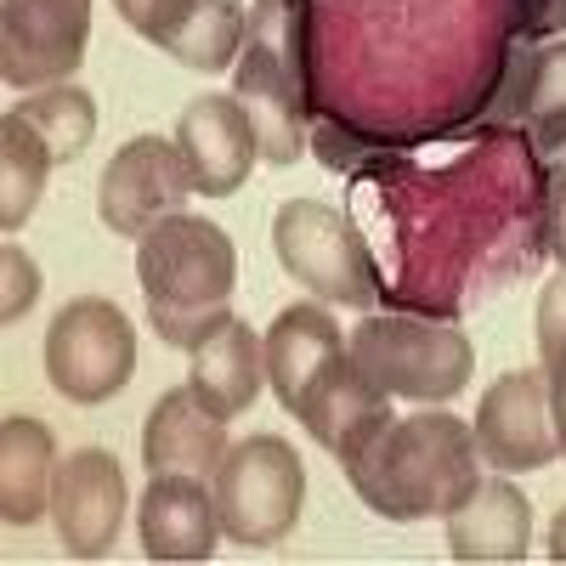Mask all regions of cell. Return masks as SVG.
<instances>
[{"instance_id": "cell-14", "label": "cell", "mask_w": 566, "mask_h": 566, "mask_svg": "<svg viewBox=\"0 0 566 566\" xmlns=\"http://www.w3.org/2000/svg\"><path fill=\"white\" fill-rule=\"evenodd\" d=\"M386 402H391V397L357 368V357H352V346H346V357L328 363V374L301 397L295 413H301V424L312 431L317 448H328L335 459H357V453L391 424V408H386Z\"/></svg>"}, {"instance_id": "cell-25", "label": "cell", "mask_w": 566, "mask_h": 566, "mask_svg": "<svg viewBox=\"0 0 566 566\" xmlns=\"http://www.w3.org/2000/svg\"><path fill=\"white\" fill-rule=\"evenodd\" d=\"M0 272H7V295H0V323H18V317L34 306V295H40V272H34V261H29L18 244L0 250Z\"/></svg>"}, {"instance_id": "cell-19", "label": "cell", "mask_w": 566, "mask_h": 566, "mask_svg": "<svg viewBox=\"0 0 566 566\" xmlns=\"http://www.w3.org/2000/svg\"><path fill=\"white\" fill-rule=\"evenodd\" d=\"M187 386L199 391V402L216 419L244 413L266 386V340L250 335V323L227 317L221 328H210V335L193 346V380Z\"/></svg>"}, {"instance_id": "cell-2", "label": "cell", "mask_w": 566, "mask_h": 566, "mask_svg": "<svg viewBox=\"0 0 566 566\" xmlns=\"http://www.w3.org/2000/svg\"><path fill=\"white\" fill-rule=\"evenodd\" d=\"M136 283L154 335L176 352H193L210 328L232 317L227 301L239 283V250L216 221L176 210L136 239Z\"/></svg>"}, {"instance_id": "cell-16", "label": "cell", "mask_w": 566, "mask_h": 566, "mask_svg": "<svg viewBox=\"0 0 566 566\" xmlns=\"http://www.w3.org/2000/svg\"><path fill=\"white\" fill-rule=\"evenodd\" d=\"M136 533L148 560H210L221 538L216 493H205V482L193 476H148Z\"/></svg>"}, {"instance_id": "cell-28", "label": "cell", "mask_w": 566, "mask_h": 566, "mask_svg": "<svg viewBox=\"0 0 566 566\" xmlns=\"http://www.w3.org/2000/svg\"><path fill=\"white\" fill-rule=\"evenodd\" d=\"M544 368V363H538ZM549 374V402H555V437H560V459H566V363L560 368H544Z\"/></svg>"}, {"instance_id": "cell-21", "label": "cell", "mask_w": 566, "mask_h": 566, "mask_svg": "<svg viewBox=\"0 0 566 566\" xmlns=\"http://www.w3.org/2000/svg\"><path fill=\"white\" fill-rule=\"evenodd\" d=\"M244 0H193L181 12V23L159 40V52H170L181 69H199V74H221L239 63L244 52Z\"/></svg>"}, {"instance_id": "cell-17", "label": "cell", "mask_w": 566, "mask_h": 566, "mask_svg": "<svg viewBox=\"0 0 566 566\" xmlns=\"http://www.w3.org/2000/svg\"><path fill=\"white\" fill-rule=\"evenodd\" d=\"M346 357V340H340V323L328 317L317 301H301V306H283L266 328V386L277 391L283 408H301V397L328 374V363Z\"/></svg>"}, {"instance_id": "cell-11", "label": "cell", "mask_w": 566, "mask_h": 566, "mask_svg": "<svg viewBox=\"0 0 566 566\" xmlns=\"http://www.w3.org/2000/svg\"><path fill=\"white\" fill-rule=\"evenodd\" d=\"M52 522L74 560H103L125 522V470L103 448H80L57 464Z\"/></svg>"}, {"instance_id": "cell-20", "label": "cell", "mask_w": 566, "mask_h": 566, "mask_svg": "<svg viewBox=\"0 0 566 566\" xmlns=\"http://www.w3.org/2000/svg\"><path fill=\"white\" fill-rule=\"evenodd\" d=\"M52 482H57V442L40 419H0V522L7 527H34L52 510Z\"/></svg>"}, {"instance_id": "cell-3", "label": "cell", "mask_w": 566, "mask_h": 566, "mask_svg": "<svg viewBox=\"0 0 566 566\" xmlns=\"http://www.w3.org/2000/svg\"><path fill=\"white\" fill-rule=\"evenodd\" d=\"M232 97L244 103L266 165H295L312 125V0H255L244 52L232 63Z\"/></svg>"}, {"instance_id": "cell-18", "label": "cell", "mask_w": 566, "mask_h": 566, "mask_svg": "<svg viewBox=\"0 0 566 566\" xmlns=\"http://www.w3.org/2000/svg\"><path fill=\"white\" fill-rule=\"evenodd\" d=\"M448 522V555L464 566H499V560H527L533 544V504L510 482H476L459 510L442 515Z\"/></svg>"}, {"instance_id": "cell-6", "label": "cell", "mask_w": 566, "mask_h": 566, "mask_svg": "<svg viewBox=\"0 0 566 566\" xmlns=\"http://www.w3.org/2000/svg\"><path fill=\"white\" fill-rule=\"evenodd\" d=\"M272 244L290 277H301L306 290L328 306H380V261L368 255L363 232L317 199H290L272 216Z\"/></svg>"}, {"instance_id": "cell-13", "label": "cell", "mask_w": 566, "mask_h": 566, "mask_svg": "<svg viewBox=\"0 0 566 566\" xmlns=\"http://www.w3.org/2000/svg\"><path fill=\"white\" fill-rule=\"evenodd\" d=\"M493 125H515L538 159H555L566 148V40L515 45L493 103Z\"/></svg>"}, {"instance_id": "cell-23", "label": "cell", "mask_w": 566, "mask_h": 566, "mask_svg": "<svg viewBox=\"0 0 566 566\" xmlns=\"http://www.w3.org/2000/svg\"><path fill=\"white\" fill-rule=\"evenodd\" d=\"M18 114L45 136V148H52L57 165H74L91 148V136H97V103H91L80 85H69V80L34 91V97H23Z\"/></svg>"}, {"instance_id": "cell-24", "label": "cell", "mask_w": 566, "mask_h": 566, "mask_svg": "<svg viewBox=\"0 0 566 566\" xmlns=\"http://www.w3.org/2000/svg\"><path fill=\"white\" fill-rule=\"evenodd\" d=\"M544 250L566 266V148L544 159Z\"/></svg>"}, {"instance_id": "cell-4", "label": "cell", "mask_w": 566, "mask_h": 566, "mask_svg": "<svg viewBox=\"0 0 566 566\" xmlns=\"http://www.w3.org/2000/svg\"><path fill=\"white\" fill-rule=\"evenodd\" d=\"M352 357L386 397L402 402H453L470 386V340L459 323H431L408 312H374L352 328Z\"/></svg>"}, {"instance_id": "cell-9", "label": "cell", "mask_w": 566, "mask_h": 566, "mask_svg": "<svg viewBox=\"0 0 566 566\" xmlns=\"http://www.w3.org/2000/svg\"><path fill=\"white\" fill-rule=\"evenodd\" d=\"M193 199V176L176 142L165 136H130L125 148L108 159L103 187H97V216L114 239H142L154 221L176 216Z\"/></svg>"}, {"instance_id": "cell-26", "label": "cell", "mask_w": 566, "mask_h": 566, "mask_svg": "<svg viewBox=\"0 0 566 566\" xmlns=\"http://www.w3.org/2000/svg\"><path fill=\"white\" fill-rule=\"evenodd\" d=\"M187 7H193V0H114V12H119L142 40H154V45L181 23V12H187Z\"/></svg>"}, {"instance_id": "cell-15", "label": "cell", "mask_w": 566, "mask_h": 566, "mask_svg": "<svg viewBox=\"0 0 566 566\" xmlns=\"http://www.w3.org/2000/svg\"><path fill=\"white\" fill-rule=\"evenodd\" d=\"M227 419H216L193 386H176L154 402L148 424H142V464L148 476H193L216 482L221 453H227Z\"/></svg>"}, {"instance_id": "cell-5", "label": "cell", "mask_w": 566, "mask_h": 566, "mask_svg": "<svg viewBox=\"0 0 566 566\" xmlns=\"http://www.w3.org/2000/svg\"><path fill=\"white\" fill-rule=\"evenodd\" d=\"M216 515H221V533L232 544H250V549H272L295 533L301 522V499H306V470L301 453L283 442V437H250V442H232L221 453L216 470Z\"/></svg>"}, {"instance_id": "cell-22", "label": "cell", "mask_w": 566, "mask_h": 566, "mask_svg": "<svg viewBox=\"0 0 566 566\" xmlns=\"http://www.w3.org/2000/svg\"><path fill=\"white\" fill-rule=\"evenodd\" d=\"M52 165L57 159H52V148H45V136L12 108L7 119H0V227L7 232L29 221Z\"/></svg>"}, {"instance_id": "cell-7", "label": "cell", "mask_w": 566, "mask_h": 566, "mask_svg": "<svg viewBox=\"0 0 566 566\" xmlns=\"http://www.w3.org/2000/svg\"><path fill=\"white\" fill-rule=\"evenodd\" d=\"M130 368H136V328L114 301L97 295L69 301L45 328V380L80 408L125 391Z\"/></svg>"}, {"instance_id": "cell-10", "label": "cell", "mask_w": 566, "mask_h": 566, "mask_svg": "<svg viewBox=\"0 0 566 566\" xmlns=\"http://www.w3.org/2000/svg\"><path fill=\"white\" fill-rule=\"evenodd\" d=\"M476 448L493 470H544L560 459L555 437V402H549V374L544 368H510L488 386L476 408Z\"/></svg>"}, {"instance_id": "cell-29", "label": "cell", "mask_w": 566, "mask_h": 566, "mask_svg": "<svg viewBox=\"0 0 566 566\" xmlns=\"http://www.w3.org/2000/svg\"><path fill=\"white\" fill-rule=\"evenodd\" d=\"M549 560H560V566H566V510L549 522Z\"/></svg>"}, {"instance_id": "cell-8", "label": "cell", "mask_w": 566, "mask_h": 566, "mask_svg": "<svg viewBox=\"0 0 566 566\" xmlns=\"http://www.w3.org/2000/svg\"><path fill=\"white\" fill-rule=\"evenodd\" d=\"M91 0H0V80L45 91L85 63Z\"/></svg>"}, {"instance_id": "cell-1", "label": "cell", "mask_w": 566, "mask_h": 566, "mask_svg": "<svg viewBox=\"0 0 566 566\" xmlns=\"http://www.w3.org/2000/svg\"><path fill=\"white\" fill-rule=\"evenodd\" d=\"M476 424L459 413H408L391 419L357 459H346V476L368 510L386 522H424V515H448L476 493Z\"/></svg>"}, {"instance_id": "cell-12", "label": "cell", "mask_w": 566, "mask_h": 566, "mask_svg": "<svg viewBox=\"0 0 566 566\" xmlns=\"http://www.w3.org/2000/svg\"><path fill=\"white\" fill-rule=\"evenodd\" d=\"M176 148L193 176V193L232 199L250 181V165L261 159V136L239 97H199L176 119Z\"/></svg>"}, {"instance_id": "cell-27", "label": "cell", "mask_w": 566, "mask_h": 566, "mask_svg": "<svg viewBox=\"0 0 566 566\" xmlns=\"http://www.w3.org/2000/svg\"><path fill=\"white\" fill-rule=\"evenodd\" d=\"M515 29H522L527 45L566 34V0H515Z\"/></svg>"}]
</instances>
